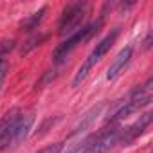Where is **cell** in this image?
I'll list each match as a JSON object with an SVG mask.
<instances>
[{
	"mask_svg": "<svg viewBox=\"0 0 153 153\" xmlns=\"http://www.w3.org/2000/svg\"><path fill=\"white\" fill-rule=\"evenodd\" d=\"M151 47V33L146 34V38L142 40V49H149Z\"/></svg>",
	"mask_w": 153,
	"mask_h": 153,
	"instance_id": "obj_17",
	"label": "cell"
},
{
	"mask_svg": "<svg viewBox=\"0 0 153 153\" xmlns=\"http://www.w3.org/2000/svg\"><path fill=\"white\" fill-rule=\"evenodd\" d=\"M121 126L119 124H106L96 133H90L78 144H74L65 153H106L114 146L119 144Z\"/></svg>",
	"mask_w": 153,
	"mask_h": 153,
	"instance_id": "obj_2",
	"label": "cell"
},
{
	"mask_svg": "<svg viewBox=\"0 0 153 153\" xmlns=\"http://www.w3.org/2000/svg\"><path fill=\"white\" fill-rule=\"evenodd\" d=\"M33 124H34V114H24V112H22V115H20L18 123L15 124L13 133H11L9 140H7V149H11V148L18 146V144H20V142L29 135V131H31Z\"/></svg>",
	"mask_w": 153,
	"mask_h": 153,
	"instance_id": "obj_8",
	"label": "cell"
},
{
	"mask_svg": "<svg viewBox=\"0 0 153 153\" xmlns=\"http://www.w3.org/2000/svg\"><path fill=\"white\" fill-rule=\"evenodd\" d=\"M56 76H58V70L54 68V70H47L43 76H42V78H40V81H36V85H34V88L38 90V88H43L45 85H49L54 78H56Z\"/></svg>",
	"mask_w": 153,
	"mask_h": 153,
	"instance_id": "obj_14",
	"label": "cell"
},
{
	"mask_svg": "<svg viewBox=\"0 0 153 153\" xmlns=\"http://www.w3.org/2000/svg\"><path fill=\"white\" fill-rule=\"evenodd\" d=\"M7 70H9V65H7V59H0V87L6 81V76H7Z\"/></svg>",
	"mask_w": 153,
	"mask_h": 153,
	"instance_id": "obj_16",
	"label": "cell"
},
{
	"mask_svg": "<svg viewBox=\"0 0 153 153\" xmlns=\"http://www.w3.org/2000/svg\"><path fill=\"white\" fill-rule=\"evenodd\" d=\"M22 115V110L20 108H11L9 112H6L0 119V153L2 151H7V140L13 133V128L15 124L18 123Z\"/></svg>",
	"mask_w": 153,
	"mask_h": 153,
	"instance_id": "obj_7",
	"label": "cell"
},
{
	"mask_svg": "<svg viewBox=\"0 0 153 153\" xmlns=\"http://www.w3.org/2000/svg\"><path fill=\"white\" fill-rule=\"evenodd\" d=\"M131 56H133V47L131 45H126L124 49L119 51V54L114 58V61L110 63L108 70H106V79L108 81H114L119 78V74L124 72V68L128 67V63L131 61Z\"/></svg>",
	"mask_w": 153,
	"mask_h": 153,
	"instance_id": "obj_9",
	"label": "cell"
},
{
	"mask_svg": "<svg viewBox=\"0 0 153 153\" xmlns=\"http://www.w3.org/2000/svg\"><path fill=\"white\" fill-rule=\"evenodd\" d=\"M151 85H153V79L148 78L144 85H137L126 97L119 99L112 106V112L105 117V124H119V121L146 108L151 103Z\"/></svg>",
	"mask_w": 153,
	"mask_h": 153,
	"instance_id": "obj_1",
	"label": "cell"
},
{
	"mask_svg": "<svg viewBox=\"0 0 153 153\" xmlns=\"http://www.w3.org/2000/svg\"><path fill=\"white\" fill-rule=\"evenodd\" d=\"M49 38V34L47 33H40V34H33L29 40H25L24 42V45H22V49H20V54L22 56H27L33 49H36V47H40L45 40Z\"/></svg>",
	"mask_w": 153,
	"mask_h": 153,
	"instance_id": "obj_12",
	"label": "cell"
},
{
	"mask_svg": "<svg viewBox=\"0 0 153 153\" xmlns=\"http://www.w3.org/2000/svg\"><path fill=\"white\" fill-rule=\"evenodd\" d=\"M119 27H114L108 34H105L97 43H96V47H94V51L87 56V59L81 63V67L78 68V72L74 74V79H72V87L74 88H78L83 81H85V78L88 76V72L110 52V49L114 47V43H115V40H117V36H119Z\"/></svg>",
	"mask_w": 153,
	"mask_h": 153,
	"instance_id": "obj_3",
	"label": "cell"
},
{
	"mask_svg": "<svg viewBox=\"0 0 153 153\" xmlns=\"http://www.w3.org/2000/svg\"><path fill=\"white\" fill-rule=\"evenodd\" d=\"M15 45H16V42H15L13 38L0 42V59H6V58L9 56V52L15 49Z\"/></svg>",
	"mask_w": 153,
	"mask_h": 153,
	"instance_id": "obj_13",
	"label": "cell"
},
{
	"mask_svg": "<svg viewBox=\"0 0 153 153\" xmlns=\"http://www.w3.org/2000/svg\"><path fill=\"white\" fill-rule=\"evenodd\" d=\"M87 9H88V4L87 2H72L68 6H65L61 16H59V22H58V33L61 36L65 34H72L76 33L79 27H81V22L87 15Z\"/></svg>",
	"mask_w": 153,
	"mask_h": 153,
	"instance_id": "obj_5",
	"label": "cell"
},
{
	"mask_svg": "<svg viewBox=\"0 0 153 153\" xmlns=\"http://www.w3.org/2000/svg\"><path fill=\"white\" fill-rule=\"evenodd\" d=\"M61 151H63V142H54V144H49V146L42 148L36 153H61Z\"/></svg>",
	"mask_w": 153,
	"mask_h": 153,
	"instance_id": "obj_15",
	"label": "cell"
},
{
	"mask_svg": "<svg viewBox=\"0 0 153 153\" xmlns=\"http://www.w3.org/2000/svg\"><path fill=\"white\" fill-rule=\"evenodd\" d=\"M103 20H105V16L97 18L96 22H90L88 25L79 27L76 33H72L70 36H67V38L54 49V52H52V61H54L56 65H61V63L68 58V54H70L76 47H78V45L88 42L90 38H94V36L99 33V29H101V25H103Z\"/></svg>",
	"mask_w": 153,
	"mask_h": 153,
	"instance_id": "obj_4",
	"label": "cell"
},
{
	"mask_svg": "<svg viewBox=\"0 0 153 153\" xmlns=\"http://www.w3.org/2000/svg\"><path fill=\"white\" fill-rule=\"evenodd\" d=\"M47 6H42L38 11H34L33 15H29L25 20H22V24H20V29L22 31H25V33H33L34 29H38V25L42 24V20H43V16H45V13H47Z\"/></svg>",
	"mask_w": 153,
	"mask_h": 153,
	"instance_id": "obj_10",
	"label": "cell"
},
{
	"mask_svg": "<svg viewBox=\"0 0 153 153\" xmlns=\"http://www.w3.org/2000/svg\"><path fill=\"white\" fill-rule=\"evenodd\" d=\"M101 108H103V105H97V106H94L92 110H88L85 115H83V119L74 126V130H72V133L70 135H78V133H83L94 121H96V117L99 115V112H101Z\"/></svg>",
	"mask_w": 153,
	"mask_h": 153,
	"instance_id": "obj_11",
	"label": "cell"
},
{
	"mask_svg": "<svg viewBox=\"0 0 153 153\" xmlns=\"http://www.w3.org/2000/svg\"><path fill=\"white\" fill-rule=\"evenodd\" d=\"M151 114L149 112H146V114H142V115H139V119L133 123V124H130V126H126V128H121V137H119V144L121 146H128V144H131L135 139H139L148 128H149V124H151Z\"/></svg>",
	"mask_w": 153,
	"mask_h": 153,
	"instance_id": "obj_6",
	"label": "cell"
}]
</instances>
